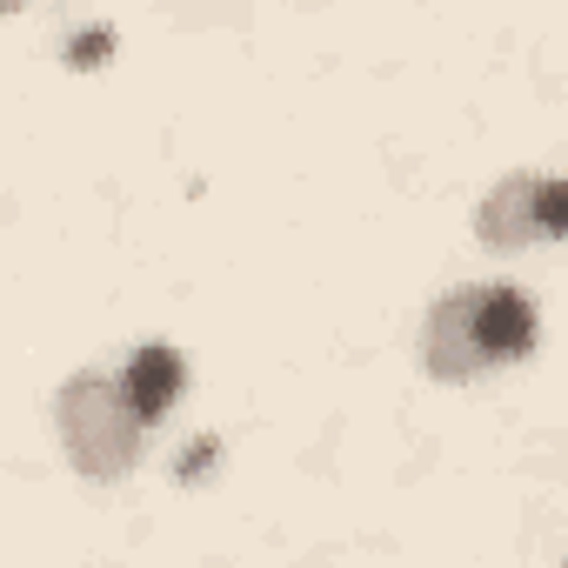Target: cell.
Masks as SVG:
<instances>
[{"label": "cell", "instance_id": "7", "mask_svg": "<svg viewBox=\"0 0 568 568\" xmlns=\"http://www.w3.org/2000/svg\"><path fill=\"white\" fill-rule=\"evenodd\" d=\"M214 468H221V435H194V442L181 448V462H174V475H181L187 488H194V481H207Z\"/></svg>", "mask_w": 568, "mask_h": 568}, {"label": "cell", "instance_id": "1", "mask_svg": "<svg viewBox=\"0 0 568 568\" xmlns=\"http://www.w3.org/2000/svg\"><path fill=\"white\" fill-rule=\"evenodd\" d=\"M541 315L515 281H481V288H448L422 322V368L435 382H468L481 368H508L535 348Z\"/></svg>", "mask_w": 568, "mask_h": 568}, {"label": "cell", "instance_id": "5", "mask_svg": "<svg viewBox=\"0 0 568 568\" xmlns=\"http://www.w3.org/2000/svg\"><path fill=\"white\" fill-rule=\"evenodd\" d=\"M61 61H68L74 74H94V68H108V61H114V28H101V21H94V28H74V41L61 48Z\"/></svg>", "mask_w": 568, "mask_h": 568}, {"label": "cell", "instance_id": "2", "mask_svg": "<svg viewBox=\"0 0 568 568\" xmlns=\"http://www.w3.org/2000/svg\"><path fill=\"white\" fill-rule=\"evenodd\" d=\"M54 428H61L68 462H74L81 475H94V481L128 475V468L141 462V442H148V422H141V408H134L121 368H114V375H108V368H81V375L61 388V402H54Z\"/></svg>", "mask_w": 568, "mask_h": 568}, {"label": "cell", "instance_id": "6", "mask_svg": "<svg viewBox=\"0 0 568 568\" xmlns=\"http://www.w3.org/2000/svg\"><path fill=\"white\" fill-rule=\"evenodd\" d=\"M535 214H541V241H568V181L561 174H541Z\"/></svg>", "mask_w": 568, "mask_h": 568}, {"label": "cell", "instance_id": "4", "mask_svg": "<svg viewBox=\"0 0 568 568\" xmlns=\"http://www.w3.org/2000/svg\"><path fill=\"white\" fill-rule=\"evenodd\" d=\"M535 187H541V174H508L495 194H481V207H475V234H481L488 247H528V241L541 234Z\"/></svg>", "mask_w": 568, "mask_h": 568}, {"label": "cell", "instance_id": "3", "mask_svg": "<svg viewBox=\"0 0 568 568\" xmlns=\"http://www.w3.org/2000/svg\"><path fill=\"white\" fill-rule=\"evenodd\" d=\"M128 395H134V408H141V422L148 428H161L168 415H174V402H181V388H187V355L181 348H168V342H148V348H134L128 355Z\"/></svg>", "mask_w": 568, "mask_h": 568}]
</instances>
